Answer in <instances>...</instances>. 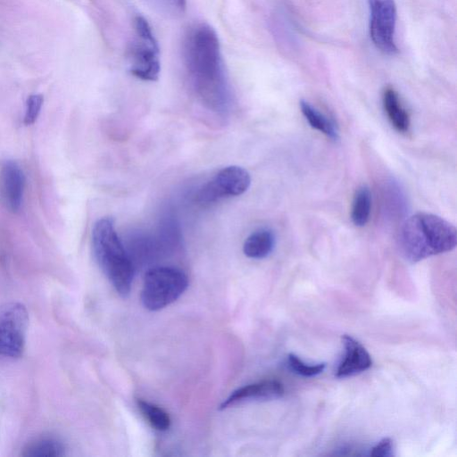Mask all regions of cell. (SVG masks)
<instances>
[{"label": "cell", "mask_w": 457, "mask_h": 457, "mask_svg": "<svg viewBox=\"0 0 457 457\" xmlns=\"http://www.w3.org/2000/svg\"><path fill=\"white\" fill-rule=\"evenodd\" d=\"M251 184V177L240 166L221 169L199 192L198 199L203 203L213 202L222 197L237 196L244 194Z\"/></svg>", "instance_id": "8"}, {"label": "cell", "mask_w": 457, "mask_h": 457, "mask_svg": "<svg viewBox=\"0 0 457 457\" xmlns=\"http://www.w3.org/2000/svg\"><path fill=\"white\" fill-rule=\"evenodd\" d=\"M25 177L21 166L14 161L4 162L0 170V197L5 207L17 212L22 204Z\"/></svg>", "instance_id": "9"}, {"label": "cell", "mask_w": 457, "mask_h": 457, "mask_svg": "<svg viewBox=\"0 0 457 457\" xmlns=\"http://www.w3.org/2000/svg\"><path fill=\"white\" fill-rule=\"evenodd\" d=\"M283 385L278 380H263L244 386L230 394L220 405V410H225L237 404L255 400H271L284 395Z\"/></svg>", "instance_id": "10"}, {"label": "cell", "mask_w": 457, "mask_h": 457, "mask_svg": "<svg viewBox=\"0 0 457 457\" xmlns=\"http://www.w3.org/2000/svg\"><path fill=\"white\" fill-rule=\"evenodd\" d=\"M184 61L191 83L210 108L224 110L230 97L229 87L216 32L199 24L187 33L184 43Z\"/></svg>", "instance_id": "1"}, {"label": "cell", "mask_w": 457, "mask_h": 457, "mask_svg": "<svg viewBox=\"0 0 457 457\" xmlns=\"http://www.w3.org/2000/svg\"><path fill=\"white\" fill-rule=\"evenodd\" d=\"M300 108L312 128L323 133L332 140L338 138V132L335 123L326 115L303 100L300 102Z\"/></svg>", "instance_id": "14"}, {"label": "cell", "mask_w": 457, "mask_h": 457, "mask_svg": "<svg viewBox=\"0 0 457 457\" xmlns=\"http://www.w3.org/2000/svg\"><path fill=\"white\" fill-rule=\"evenodd\" d=\"M29 457H58L64 455V446L52 436L39 437L26 445L21 453Z\"/></svg>", "instance_id": "15"}, {"label": "cell", "mask_w": 457, "mask_h": 457, "mask_svg": "<svg viewBox=\"0 0 457 457\" xmlns=\"http://www.w3.org/2000/svg\"><path fill=\"white\" fill-rule=\"evenodd\" d=\"M92 246L98 265L116 292L123 297L129 295L134 267L112 219L102 218L95 223Z\"/></svg>", "instance_id": "3"}, {"label": "cell", "mask_w": 457, "mask_h": 457, "mask_svg": "<svg viewBox=\"0 0 457 457\" xmlns=\"http://www.w3.org/2000/svg\"><path fill=\"white\" fill-rule=\"evenodd\" d=\"M342 341L345 353L336 371L337 378L354 376L370 368L371 357L359 341L349 335L342 336Z\"/></svg>", "instance_id": "11"}, {"label": "cell", "mask_w": 457, "mask_h": 457, "mask_svg": "<svg viewBox=\"0 0 457 457\" xmlns=\"http://www.w3.org/2000/svg\"><path fill=\"white\" fill-rule=\"evenodd\" d=\"M145 4L159 15L176 19L182 16L186 11V0H144Z\"/></svg>", "instance_id": "18"}, {"label": "cell", "mask_w": 457, "mask_h": 457, "mask_svg": "<svg viewBox=\"0 0 457 457\" xmlns=\"http://www.w3.org/2000/svg\"><path fill=\"white\" fill-rule=\"evenodd\" d=\"M137 403L143 416L154 428L165 431L170 428V418L163 409L142 399H137Z\"/></svg>", "instance_id": "17"}, {"label": "cell", "mask_w": 457, "mask_h": 457, "mask_svg": "<svg viewBox=\"0 0 457 457\" xmlns=\"http://www.w3.org/2000/svg\"><path fill=\"white\" fill-rule=\"evenodd\" d=\"M275 246V235L268 228L250 234L243 245L244 253L252 259H263L270 254Z\"/></svg>", "instance_id": "13"}, {"label": "cell", "mask_w": 457, "mask_h": 457, "mask_svg": "<svg viewBox=\"0 0 457 457\" xmlns=\"http://www.w3.org/2000/svg\"><path fill=\"white\" fill-rule=\"evenodd\" d=\"M187 286V276L178 268H151L145 274L141 302L145 309L159 311L175 302Z\"/></svg>", "instance_id": "4"}, {"label": "cell", "mask_w": 457, "mask_h": 457, "mask_svg": "<svg viewBox=\"0 0 457 457\" xmlns=\"http://www.w3.org/2000/svg\"><path fill=\"white\" fill-rule=\"evenodd\" d=\"M383 106L392 126L400 133L408 132L411 127L410 116L394 88L386 87L385 89Z\"/></svg>", "instance_id": "12"}, {"label": "cell", "mask_w": 457, "mask_h": 457, "mask_svg": "<svg viewBox=\"0 0 457 457\" xmlns=\"http://www.w3.org/2000/svg\"><path fill=\"white\" fill-rule=\"evenodd\" d=\"M371 210V194L366 186L359 187L352 204L351 219L357 227H363L369 221Z\"/></svg>", "instance_id": "16"}, {"label": "cell", "mask_w": 457, "mask_h": 457, "mask_svg": "<svg viewBox=\"0 0 457 457\" xmlns=\"http://www.w3.org/2000/svg\"><path fill=\"white\" fill-rule=\"evenodd\" d=\"M134 26L137 39L129 51L130 72L140 79L154 81L161 71L157 41L145 18L137 16Z\"/></svg>", "instance_id": "5"}, {"label": "cell", "mask_w": 457, "mask_h": 457, "mask_svg": "<svg viewBox=\"0 0 457 457\" xmlns=\"http://www.w3.org/2000/svg\"><path fill=\"white\" fill-rule=\"evenodd\" d=\"M394 444L391 438L386 437L377 443L370 452L371 456L389 457L394 455Z\"/></svg>", "instance_id": "21"}, {"label": "cell", "mask_w": 457, "mask_h": 457, "mask_svg": "<svg viewBox=\"0 0 457 457\" xmlns=\"http://www.w3.org/2000/svg\"><path fill=\"white\" fill-rule=\"evenodd\" d=\"M29 327L26 307L18 302L0 305V356L19 358L22 355Z\"/></svg>", "instance_id": "6"}, {"label": "cell", "mask_w": 457, "mask_h": 457, "mask_svg": "<svg viewBox=\"0 0 457 457\" xmlns=\"http://www.w3.org/2000/svg\"><path fill=\"white\" fill-rule=\"evenodd\" d=\"M456 243L455 227L437 215L426 212L406 219L397 235L399 252L411 262L449 252L455 248Z\"/></svg>", "instance_id": "2"}, {"label": "cell", "mask_w": 457, "mask_h": 457, "mask_svg": "<svg viewBox=\"0 0 457 457\" xmlns=\"http://www.w3.org/2000/svg\"><path fill=\"white\" fill-rule=\"evenodd\" d=\"M287 364L292 371L303 377L317 376L326 368L325 363L308 365L294 353H289L287 355Z\"/></svg>", "instance_id": "19"}, {"label": "cell", "mask_w": 457, "mask_h": 457, "mask_svg": "<svg viewBox=\"0 0 457 457\" xmlns=\"http://www.w3.org/2000/svg\"><path fill=\"white\" fill-rule=\"evenodd\" d=\"M370 35L374 45L385 54H395L396 6L395 0H368Z\"/></svg>", "instance_id": "7"}, {"label": "cell", "mask_w": 457, "mask_h": 457, "mask_svg": "<svg viewBox=\"0 0 457 457\" xmlns=\"http://www.w3.org/2000/svg\"><path fill=\"white\" fill-rule=\"evenodd\" d=\"M43 104V96L41 95H31L26 103V110L24 115V123L26 125L33 124L40 112Z\"/></svg>", "instance_id": "20"}]
</instances>
